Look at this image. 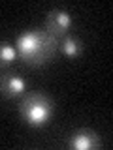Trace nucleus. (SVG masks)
<instances>
[{"mask_svg": "<svg viewBox=\"0 0 113 150\" xmlns=\"http://www.w3.org/2000/svg\"><path fill=\"white\" fill-rule=\"evenodd\" d=\"M59 49V40L53 38L47 30H34L28 32L19 40L17 54L26 64H44L53 58L55 51Z\"/></svg>", "mask_w": 113, "mask_h": 150, "instance_id": "obj_1", "label": "nucleus"}, {"mask_svg": "<svg viewBox=\"0 0 113 150\" xmlns=\"http://www.w3.org/2000/svg\"><path fill=\"white\" fill-rule=\"evenodd\" d=\"M19 115L30 128H41L49 124L55 115V105L45 94L32 92L25 96V100L19 105Z\"/></svg>", "mask_w": 113, "mask_h": 150, "instance_id": "obj_2", "label": "nucleus"}, {"mask_svg": "<svg viewBox=\"0 0 113 150\" xmlns=\"http://www.w3.org/2000/svg\"><path fill=\"white\" fill-rule=\"evenodd\" d=\"M72 25H74V19L70 15V11H66L64 8H53L45 15V30L56 40L68 36Z\"/></svg>", "mask_w": 113, "mask_h": 150, "instance_id": "obj_3", "label": "nucleus"}, {"mask_svg": "<svg viewBox=\"0 0 113 150\" xmlns=\"http://www.w3.org/2000/svg\"><path fill=\"white\" fill-rule=\"evenodd\" d=\"M70 148L74 150H94L100 146V135L94 129H75L68 135V141H66Z\"/></svg>", "mask_w": 113, "mask_h": 150, "instance_id": "obj_4", "label": "nucleus"}, {"mask_svg": "<svg viewBox=\"0 0 113 150\" xmlns=\"http://www.w3.org/2000/svg\"><path fill=\"white\" fill-rule=\"evenodd\" d=\"M28 88V83L25 77H21V75L17 73H2L0 75V94L6 98H19L23 96V94L26 92Z\"/></svg>", "mask_w": 113, "mask_h": 150, "instance_id": "obj_5", "label": "nucleus"}, {"mask_svg": "<svg viewBox=\"0 0 113 150\" xmlns=\"http://www.w3.org/2000/svg\"><path fill=\"white\" fill-rule=\"evenodd\" d=\"M83 47L85 45H83L81 38L72 36V34H68V36H64V38L59 40V49L62 51L66 56H70V58H77V56H81Z\"/></svg>", "mask_w": 113, "mask_h": 150, "instance_id": "obj_6", "label": "nucleus"}, {"mask_svg": "<svg viewBox=\"0 0 113 150\" xmlns=\"http://www.w3.org/2000/svg\"><path fill=\"white\" fill-rule=\"evenodd\" d=\"M19 58L17 49L8 41H0V68H8Z\"/></svg>", "mask_w": 113, "mask_h": 150, "instance_id": "obj_7", "label": "nucleus"}]
</instances>
